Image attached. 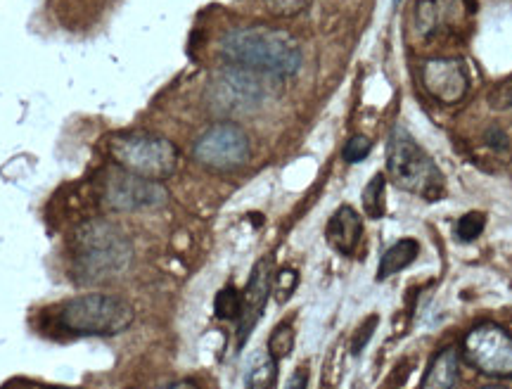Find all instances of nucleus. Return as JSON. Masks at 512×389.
<instances>
[{
	"mask_svg": "<svg viewBox=\"0 0 512 389\" xmlns=\"http://www.w3.org/2000/svg\"><path fill=\"white\" fill-rule=\"evenodd\" d=\"M221 57L230 67L254 74L290 79L304 65V50L299 38L287 29L271 24H249L230 29L219 43Z\"/></svg>",
	"mask_w": 512,
	"mask_h": 389,
	"instance_id": "nucleus-1",
	"label": "nucleus"
},
{
	"mask_svg": "<svg viewBox=\"0 0 512 389\" xmlns=\"http://www.w3.org/2000/svg\"><path fill=\"white\" fill-rule=\"evenodd\" d=\"M133 245L117 223L88 219L69 235V269L79 283H102L128 269Z\"/></svg>",
	"mask_w": 512,
	"mask_h": 389,
	"instance_id": "nucleus-2",
	"label": "nucleus"
},
{
	"mask_svg": "<svg viewBox=\"0 0 512 389\" xmlns=\"http://www.w3.org/2000/svg\"><path fill=\"white\" fill-rule=\"evenodd\" d=\"M133 306L117 295L88 292L67 299L53 311V325L72 337H110L131 328Z\"/></svg>",
	"mask_w": 512,
	"mask_h": 389,
	"instance_id": "nucleus-3",
	"label": "nucleus"
},
{
	"mask_svg": "<svg viewBox=\"0 0 512 389\" xmlns=\"http://www.w3.org/2000/svg\"><path fill=\"white\" fill-rule=\"evenodd\" d=\"M105 152L114 167L150 178V181H164L174 176L178 159H181L174 140L150 131L112 133L105 140Z\"/></svg>",
	"mask_w": 512,
	"mask_h": 389,
	"instance_id": "nucleus-4",
	"label": "nucleus"
},
{
	"mask_svg": "<svg viewBox=\"0 0 512 389\" xmlns=\"http://www.w3.org/2000/svg\"><path fill=\"white\" fill-rule=\"evenodd\" d=\"M387 176L399 190L439 200L444 195V174L422 145L401 126H396L387 143Z\"/></svg>",
	"mask_w": 512,
	"mask_h": 389,
	"instance_id": "nucleus-5",
	"label": "nucleus"
},
{
	"mask_svg": "<svg viewBox=\"0 0 512 389\" xmlns=\"http://www.w3.org/2000/svg\"><path fill=\"white\" fill-rule=\"evenodd\" d=\"M95 200L105 212H147V209L164 207L169 202V190L164 188L162 181H150V178L136 176L110 164L95 178Z\"/></svg>",
	"mask_w": 512,
	"mask_h": 389,
	"instance_id": "nucleus-6",
	"label": "nucleus"
},
{
	"mask_svg": "<svg viewBox=\"0 0 512 389\" xmlns=\"http://www.w3.org/2000/svg\"><path fill=\"white\" fill-rule=\"evenodd\" d=\"M249 157H252V140L235 121H219L209 126L192 145V159L216 174L242 169Z\"/></svg>",
	"mask_w": 512,
	"mask_h": 389,
	"instance_id": "nucleus-7",
	"label": "nucleus"
},
{
	"mask_svg": "<svg viewBox=\"0 0 512 389\" xmlns=\"http://www.w3.org/2000/svg\"><path fill=\"white\" fill-rule=\"evenodd\" d=\"M460 359L486 378H512V335L501 325H477L460 344Z\"/></svg>",
	"mask_w": 512,
	"mask_h": 389,
	"instance_id": "nucleus-8",
	"label": "nucleus"
},
{
	"mask_svg": "<svg viewBox=\"0 0 512 389\" xmlns=\"http://www.w3.org/2000/svg\"><path fill=\"white\" fill-rule=\"evenodd\" d=\"M264 95L266 91L259 74L230 67L211 79L209 105L221 114H245L254 112L264 102Z\"/></svg>",
	"mask_w": 512,
	"mask_h": 389,
	"instance_id": "nucleus-9",
	"label": "nucleus"
},
{
	"mask_svg": "<svg viewBox=\"0 0 512 389\" xmlns=\"http://www.w3.org/2000/svg\"><path fill=\"white\" fill-rule=\"evenodd\" d=\"M420 84L441 105H456L467 95L470 74L458 57H434L420 67Z\"/></svg>",
	"mask_w": 512,
	"mask_h": 389,
	"instance_id": "nucleus-10",
	"label": "nucleus"
},
{
	"mask_svg": "<svg viewBox=\"0 0 512 389\" xmlns=\"http://www.w3.org/2000/svg\"><path fill=\"white\" fill-rule=\"evenodd\" d=\"M273 292V271H271V259L256 261L252 276L247 280V288L242 292V314H240V328H238V344L247 342V337L254 333L256 323L264 316L266 302Z\"/></svg>",
	"mask_w": 512,
	"mask_h": 389,
	"instance_id": "nucleus-11",
	"label": "nucleus"
},
{
	"mask_svg": "<svg viewBox=\"0 0 512 389\" xmlns=\"http://www.w3.org/2000/svg\"><path fill=\"white\" fill-rule=\"evenodd\" d=\"M460 0H415L413 29L422 41H434L456 31L463 8Z\"/></svg>",
	"mask_w": 512,
	"mask_h": 389,
	"instance_id": "nucleus-12",
	"label": "nucleus"
},
{
	"mask_svg": "<svg viewBox=\"0 0 512 389\" xmlns=\"http://www.w3.org/2000/svg\"><path fill=\"white\" fill-rule=\"evenodd\" d=\"M363 235V219L349 204H342L335 214L330 216L328 226H325V238H328L332 250L339 254H354L358 242Z\"/></svg>",
	"mask_w": 512,
	"mask_h": 389,
	"instance_id": "nucleus-13",
	"label": "nucleus"
},
{
	"mask_svg": "<svg viewBox=\"0 0 512 389\" xmlns=\"http://www.w3.org/2000/svg\"><path fill=\"white\" fill-rule=\"evenodd\" d=\"M460 380V349L444 347L427 366L420 389H453Z\"/></svg>",
	"mask_w": 512,
	"mask_h": 389,
	"instance_id": "nucleus-14",
	"label": "nucleus"
},
{
	"mask_svg": "<svg viewBox=\"0 0 512 389\" xmlns=\"http://www.w3.org/2000/svg\"><path fill=\"white\" fill-rule=\"evenodd\" d=\"M420 254V245L418 240L413 238H401L399 242H394L387 252L382 254L380 266H377V280H387L396 276V273L408 269Z\"/></svg>",
	"mask_w": 512,
	"mask_h": 389,
	"instance_id": "nucleus-15",
	"label": "nucleus"
},
{
	"mask_svg": "<svg viewBox=\"0 0 512 389\" xmlns=\"http://www.w3.org/2000/svg\"><path fill=\"white\" fill-rule=\"evenodd\" d=\"M278 387V361L271 356H261L247 371L245 389H275Z\"/></svg>",
	"mask_w": 512,
	"mask_h": 389,
	"instance_id": "nucleus-16",
	"label": "nucleus"
},
{
	"mask_svg": "<svg viewBox=\"0 0 512 389\" xmlns=\"http://www.w3.org/2000/svg\"><path fill=\"white\" fill-rule=\"evenodd\" d=\"M384 188H387V176L384 174H375L368 181V186L363 188V212H366L370 219H380V216H384Z\"/></svg>",
	"mask_w": 512,
	"mask_h": 389,
	"instance_id": "nucleus-17",
	"label": "nucleus"
},
{
	"mask_svg": "<svg viewBox=\"0 0 512 389\" xmlns=\"http://www.w3.org/2000/svg\"><path fill=\"white\" fill-rule=\"evenodd\" d=\"M214 311L221 321H238L242 314V292L235 285H226L214 299Z\"/></svg>",
	"mask_w": 512,
	"mask_h": 389,
	"instance_id": "nucleus-18",
	"label": "nucleus"
},
{
	"mask_svg": "<svg viewBox=\"0 0 512 389\" xmlns=\"http://www.w3.org/2000/svg\"><path fill=\"white\" fill-rule=\"evenodd\" d=\"M294 349V328L290 323L275 325L271 337H268V356L273 361H283Z\"/></svg>",
	"mask_w": 512,
	"mask_h": 389,
	"instance_id": "nucleus-19",
	"label": "nucleus"
},
{
	"mask_svg": "<svg viewBox=\"0 0 512 389\" xmlns=\"http://www.w3.org/2000/svg\"><path fill=\"white\" fill-rule=\"evenodd\" d=\"M299 285V273L294 269H280L278 276L273 278V295H275V302L278 304H285L287 299L294 295V290H297Z\"/></svg>",
	"mask_w": 512,
	"mask_h": 389,
	"instance_id": "nucleus-20",
	"label": "nucleus"
},
{
	"mask_svg": "<svg viewBox=\"0 0 512 389\" xmlns=\"http://www.w3.org/2000/svg\"><path fill=\"white\" fill-rule=\"evenodd\" d=\"M484 226H486V216L482 212H467L456 226L458 240H463V242L477 240L479 235H482Z\"/></svg>",
	"mask_w": 512,
	"mask_h": 389,
	"instance_id": "nucleus-21",
	"label": "nucleus"
},
{
	"mask_svg": "<svg viewBox=\"0 0 512 389\" xmlns=\"http://www.w3.org/2000/svg\"><path fill=\"white\" fill-rule=\"evenodd\" d=\"M370 150H373V140H370L368 136H363V133H356V136H351L347 140V145H344L342 157H344V162L358 164L370 155Z\"/></svg>",
	"mask_w": 512,
	"mask_h": 389,
	"instance_id": "nucleus-22",
	"label": "nucleus"
},
{
	"mask_svg": "<svg viewBox=\"0 0 512 389\" xmlns=\"http://www.w3.org/2000/svg\"><path fill=\"white\" fill-rule=\"evenodd\" d=\"M266 8L280 17H292L309 8L313 0H264Z\"/></svg>",
	"mask_w": 512,
	"mask_h": 389,
	"instance_id": "nucleus-23",
	"label": "nucleus"
},
{
	"mask_svg": "<svg viewBox=\"0 0 512 389\" xmlns=\"http://www.w3.org/2000/svg\"><path fill=\"white\" fill-rule=\"evenodd\" d=\"M375 325H377V316H370L368 321L361 325V330H358L356 337H354V354H361V349L366 347L368 340H370V335H373Z\"/></svg>",
	"mask_w": 512,
	"mask_h": 389,
	"instance_id": "nucleus-24",
	"label": "nucleus"
},
{
	"mask_svg": "<svg viewBox=\"0 0 512 389\" xmlns=\"http://www.w3.org/2000/svg\"><path fill=\"white\" fill-rule=\"evenodd\" d=\"M306 385H309V371L306 368H297L285 389H306Z\"/></svg>",
	"mask_w": 512,
	"mask_h": 389,
	"instance_id": "nucleus-25",
	"label": "nucleus"
},
{
	"mask_svg": "<svg viewBox=\"0 0 512 389\" xmlns=\"http://www.w3.org/2000/svg\"><path fill=\"white\" fill-rule=\"evenodd\" d=\"M157 389H200L192 380H181V382H171V385L157 387Z\"/></svg>",
	"mask_w": 512,
	"mask_h": 389,
	"instance_id": "nucleus-26",
	"label": "nucleus"
},
{
	"mask_svg": "<svg viewBox=\"0 0 512 389\" xmlns=\"http://www.w3.org/2000/svg\"><path fill=\"white\" fill-rule=\"evenodd\" d=\"M501 93L505 95V102L501 107H512V81L505 88H501Z\"/></svg>",
	"mask_w": 512,
	"mask_h": 389,
	"instance_id": "nucleus-27",
	"label": "nucleus"
},
{
	"mask_svg": "<svg viewBox=\"0 0 512 389\" xmlns=\"http://www.w3.org/2000/svg\"><path fill=\"white\" fill-rule=\"evenodd\" d=\"M479 389H508V387H503V385H486V387H479Z\"/></svg>",
	"mask_w": 512,
	"mask_h": 389,
	"instance_id": "nucleus-28",
	"label": "nucleus"
},
{
	"mask_svg": "<svg viewBox=\"0 0 512 389\" xmlns=\"http://www.w3.org/2000/svg\"><path fill=\"white\" fill-rule=\"evenodd\" d=\"M401 3V0H394V5H399Z\"/></svg>",
	"mask_w": 512,
	"mask_h": 389,
	"instance_id": "nucleus-29",
	"label": "nucleus"
},
{
	"mask_svg": "<svg viewBox=\"0 0 512 389\" xmlns=\"http://www.w3.org/2000/svg\"><path fill=\"white\" fill-rule=\"evenodd\" d=\"M48 389H60V387H48Z\"/></svg>",
	"mask_w": 512,
	"mask_h": 389,
	"instance_id": "nucleus-30",
	"label": "nucleus"
}]
</instances>
